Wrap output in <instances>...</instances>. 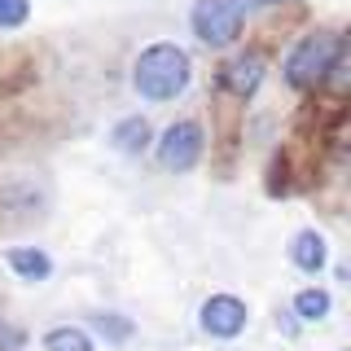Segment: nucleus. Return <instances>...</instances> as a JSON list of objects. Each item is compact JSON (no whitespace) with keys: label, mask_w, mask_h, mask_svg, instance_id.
Returning <instances> with one entry per match:
<instances>
[{"label":"nucleus","mask_w":351,"mask_h":351,"mask_svg":"<svg viewBox=\"0 0 351 351\" xmlns=\"http://www.w3.org/2000/svg\"><path fill=\"white\" fill-rule=\"evenodd\" d=\"M189 27L206 49H228L246 27V0H193Z\"/></svg>","instance_id":"obj_3"},{"label":"nucleus","mask_w":351,"mask_h":351,"mask_svg":"<svg viewBox=\"0 0 351 351\" xmlns=\"http://www.w3.org/2000/svg\"><path fill=\"white\" fill-rule=\"evenodd\" d=\"M110 141H114L119 154H145L149 141H154V132H149V123L141 114H132V119H119V123H114Z\"/></svg>","instance_id":"obj_8"},{"label":"nucleus","mask_w":351,"mask_h":351,"mask_svg":"<svg viewBox=\"0 0 351 351\" xmlns=\"http://www.w3.org/2000/svg\"><path fill=\"white\" fill-rule=\"evenodd\" d=\"M202 123H193V119H176V123L158 136V145H154V154H158L162 171H193L197 158H202Z\"/></svg>","instance_id":"obj_4"},{"label":"nucleus","mask_w":351,"mask_h":351,"mask_svg":"<svg viewBox=\"0 0 351 351\" xmlns=\"http://www.w3.org/2000/svg\"><path fill=\"white\" fill-rule=\"evenodd\" d=\"M329 307H334V303H329V294L316 290V285H312V290H299V294H294V316H299V321H325Z\"/></svg>","instance_id":"obj_11"},{"label":"nucleus","mask_w":351,"mask_h":351,"mask_svg":"<svg viewBox=\"0 0 351 351\" xmlns=\"http://www.w3.org/2000/svg\"><path fill=\"white\" fill-rule=\"evenodd\" d=\"M193 80V62L180 44L171 40H158V44H145L132 62V88H136L145 101H176V97L189 88Z\"/></svg>","instance_id":"obj_1"},{"label":"nucleus","mask_w":351,"mask_h":351,"mask_svg":"<svg viewBox=\"0 0 351 351\" xmlns=\"http://www.w3.org/2000/svg\"><path fill=\"white\" fill-rule=\"evenodd\" d=\"M97 329H101V334H110V338H128V321H114V316H97Z\"/></svg>","instance_id":"obj_13"},{"label":"nucleus","mask_w":351,"mask_h":351,"mask_svg":"<svg viewBox=\"0 0 351 351\" xmlns=\"http://www.w3.org/2000/svg\"><path fill=\"white\" fill-rule=\"evenodd\" d=\"M5 263L18 272L22 281H44V277L53 272V259L44 255V250H36V246H14V250L5 255Z\"/></svg>","instance_id":"obj_9"},{"label":"nucleus","mask_w":351,"mask_h":351,"mask_svg":"<svg viewBox=\"0 0 351 351\" xmlns=\"http://www.w3.org/2000/svg\"><path fill=\"white\" fill-rule=\"evenodd\" d=\"M255 9H268V5H281V0H250Z\"/></svg>","instance_id":"obj_14"},{"label":"nucleus","mask_w":351,"mask_h":351,"mask_svg":"<svg viewBox=\"0 0 351 351\" xmlns=\"http://www.w3.org/2000/svg\"><path fill=\"white\" fill-rule=\"evenodd\" d=\"M290 259H294V268L299 272H321L325 263H329V246H325V237L316 233V228H303V233H294L290 241Z\"/></svg>","instance_id":"obj_7"},{"label":"nucleus","mask_w":351,"mask_h":351,"mask_svg":"<svg viewBox=\"0 0 351 351\" xmlns=\"http://www.w3.org/2000/svg\"><path fill=\"white\" fill-rule=\"evenodd\" d=\"M40 343H44V351H93V334L80 325H53Z\"/></svg>","instance_id":"obj_10"},{"label":"nucleus","mask_w":351,"mask_h":351,"mask_svg":"<svg viewBox=\"0 0 351 351\" xmlns=\"http://www.w3.org/2000/svg\"><path fill=\"white\" fill-rule=\"evenodd\" d=\"M338 62H343V36L338 31H307L285 58V84L299 93H312L334 75Z\"/></svg>","instance_id":"obj_2"},{"label":"nucleus","mask_w":351,"mask_h":351,"mask_svg":"<svg viewBox=\"0 0 351 351\" xmlns=\"http://www.w3.org/2000/svg\"><path fill=\"white\" fill-rule=\"evenodd\" d=\"M31 18V0H0V27H22Z\"/></svg>","instance_id":"obj_12"},{"label":"nucleus","mask_w":351,"mask_h":351,"mask_svg":"<svg viewBox=\"0 0 351 351\" xmlns=\"http://www.w3.org/2000/svg\"><path fill=\"white\" fill-rule=\"evenodd\" d=\"M197 321H202V329L211 338H237L241 329H246L250 312L237 294H211V299L202 303V312H197Z\"/></svg>","instance_id":"obj_5"},{"label":"nucleus","mask_w":351,"mask_h":351,"mask_svg":"<svg viewBox=\"0 0 351 351\" xmlns=\"http://www.w3.org/2000/svg\"><path fill=\"white\" fill-rule=\"evenodd\" d=\"M259 84H263V58L259 53H241V58H233L224 66V88L233 97H250Z\"/></svg>","instance_id":"obj_6"}]
</instances>
